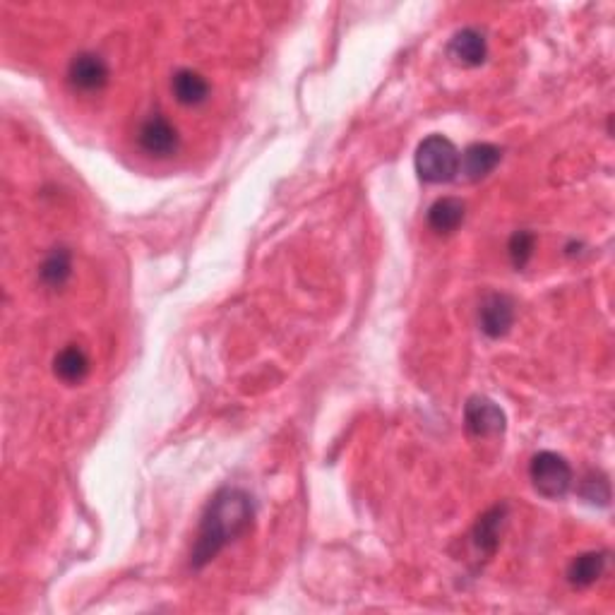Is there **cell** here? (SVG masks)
Wrapping results in <instances>:
<instances>
[{"mask_svg": "<svg viewBox=\"0 0 615 615\" xmlns=\"http://www.w3.org/2000/svg\"><path fill=\"white\" fill-rule=\"evenodd\" d=\"M53 373L58 375L68 385H77L89 375V356L80 346L70 344L63 351H58L56 361H53Z\"/></svg>", "mask_w": 615, "mask_h": 615, "instance_id": "5bb4252c", "label": "cell"}, {"mask_svg": "<svg viewBox=\"0 0 615 615\" xmlns=\"http://www.w3.org/2000/svg\"><path fill=\"white\" fill-rule=\"evenodd\" d=\"M137 145H140L142 152H147L149 157L166 159L178 152L181 137H178V130L173 128L171 121H166L164 116L157 113V116H149L147 121L140 125V130H137Z\"/></svg>", "mask_w": 615, "mask_h": 615, "instance_id": "5b68a950", "label": "cell"}, {"mask_svg": "<svg viewBox=\"0 0 615 615\" xmlns=\"http://www.w3.org/2000/svg\"><path fill=\"white\" fill-rule=\"evenodd\" d=\"M70 274H73V258H70V253L65 248L53 250L39 267L41 284H46L49 289H61L70 279Z\"/></svg>", "mask_w": 615, "mask_h": 615, "instance_id": "9a60e30c", "label": "cell"}, {"mask_svg": "<svg viewBox=\"0 0 615 615\" xmlns=\"http://www.w3.org/2000/svg\"><path fill=\"white\" fill-rule=\"evenodd\" d=\"M507 519V505H495L488 512H483L479 517V522L474 524L471 529V541H474V548L486 558H493L495 551L500 546V534H503Z\"/></svg>", "mask_w": 615, "mask_h": 615, "instance_id": "ba28073f", "label": "cell"}, {"mask_svg": "<svg viewBox=\"0 0 615 615\" xmlns=\"http://www.w3.org/2000/svg\"><path fill=\"white\" fill-rule=\"evenodd\" d=\"M68 82L77 92H101L109 82V65L97 53H77L68 65Z\"/></svg>", "mask_w": 615, "mask_h": 615, "instance_id": "8992f818", "label": "cell"}, {"mask_svg": "<svg viewBox=\"0 0 615 615\" xmlns=\"http://www.w3.org/2000/svg\"><path fill=\"white\" fill-rule=\"evenodd\" d=\"M579 495L589 505L608 507L611 505V483H608V476L601 474V471H589L582 483H579Z\"/></svg>", "mask_w": 615, "mask_h": 615, "instance_id": "2e32d148", "label": "cell"}, {"mask_svg": "<svg viewBox=\"0 0 615 615\" xmlns=\"http://www.w3.org/2000/svg\"><path fill=\"white\" fill-rule=\"evenodd\" d=\"M481 332L491 339L505 337L515 325V301L505 294H488L479 308Z\"/></svg>", "mask_w": 615, "mask_h": 615, "instance_id": "52a82bcc", "label": "cell"}, {"mask_svg": "<svg viewBox=\"0 0 615 615\" xmlns=\"http://www.w3.org/2000/svg\"><path fill=\"white\" fill-rule=\"evenodd\" d=\"M505 423V411L493 399L471 397L464 406V426H467L471 438H498L505 433Z\"/></svg>", "mask_w": 615, "mask_h": 615, "instance_id": "277c9868", "label": "cell"}, {"mask_svg": "<svg viewBox=\"0 0 615 615\" xmlns=\"http://www.w3.org/2000/svg\"><path fill=\"white\" fill-rule=\"evenodd\" d=\"M500 159H503L500 147L491 145V142H474L464 149V154H459V173H464L467 181H481L495 171Z\"/></svg>", "mask_w": 615, "mask_h": 615, "instance_id": "9c48e42d", "label": "cell"}, {"mask_svg": "<svg viewBox=\"0 0 615 615\" xmlns=\"http://www.w3.org/2000/svg\"><path fill=\"white\" fill-rule=\"evenodd\" d=\"M536 250V236L531 231H517L512 234L510 243H507V255H510V262L515 265V270H524L529 265V260L534 258Z\"/></svg>", "mask_w": 615, "mask_h": 615, "instance_id": "e0dca14e", "label": "cell"}, {"mask_svg": "<svg viewBox=\"0 0 615 615\" xmlns=\"http://www.w3.org/2000/svg\"><path fill=\"white\" fill-rule=\"evenodd\" d=\"M253 519V498L243 488L226 486L214 493L205 515L200 519L193 553H190V565L195 570H202L207 563H212L229 543L248 534L250 527H253Z\"/></svg>", "mask_w": 615, "mask_h": 615, "instance_id": "6da1fadb", "label": "cell"}, {"mask_svg": "<svg viewBox=\"0 0 615 615\" xmlns=\"http://www.w3.org/2000/svg\"><path fill=\"white\" fill-rule=\"evenodd\" d=\"M171 92L178 104L183 106H200L210 99V82L205 80L197 70L183 68L173 75Z\"/></svg>", "mask_w": 615, "mask_h": 615, "instance_id": "8fae6325", "label": "cell"}, {"mask_svg": "<svg viewBox=\"0 0 615 615\" xmlns=\"http://www.w3.org/2000/svg\"><path fill=\"white\" fill-rule=\"evenodd\" d=\"M608 565V553L606 551H589L577 555L567 567V579H570L572 587L587 589L603 575Z\"/></svg>", "mask_w": 615, "mask_h": 615, "instance_id": "4fadbf2b", "label": "cell"}, {"mask_svg": "<svg viewBox=\"0 0 615 615\" xmlns=\"http://www.w3.org/2000/svg\"><path fill=\"white\" fill-rule=\"evenodd\" d=\"M416 173L423 183H450L459 173V152L445 135H428L416 149Z\"/></svg>", "mask_w": 615, "mask_h": 615, "instance_id": "7a4b0ae2", "label": "cell"}, {"mask_svg": "<svg viewBox=\"0 0 615 615\" xmlns=\"http://www.w3.org/2000/svg\"><path fill=\"white\" fill-rule=\"evenodd\" d=\"M529 479L534 483L536 493L548 500H560L570 493L572 481V467L570 462L558 452H539L534 455L529 464Z\"/></svg>", "mask_w": 615, "mask_h": 615, "instance_id": "3957f363", "label": "cell"}, {"mask_svg": "<svg viewBox=\"0 0 615 615\" xmlns=\"http://www.w3.org/2000/svg\"><path fill=\"white\" fill-rule=\"evenodd\" d=\"M464 217H467V205L459 197H440L428 210V224L438 234H452L462 226Z\"/></svg>", "mask_w": 615, "mask_h": 615, "instance_id": "7c38bea8", "label": "cell"}, {"mask_svg": "<svg viewBox=\"0 0 615 615\" xmlns=\"http://www.w3.org/2000/svg\"><path fill=\"white\" fill-rule=\"evenodd\" d=\"M447 53H450V58L455 63L476 68V65H481L488 56L486 37L474 27L459 29L455 37L450 39V44H447Z\"/></svg>", "mask_w": 615, "mask_h": 615, "instance_id": "30bf717a", "label": "cell"}]
</instances>
